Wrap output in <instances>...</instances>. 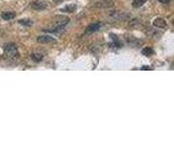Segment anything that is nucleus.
<instances>
[{
	"label": "nucleus",
	"mask_w": 174,
	"mask_h": 163,
	"mask_svg": "<svg viewBox=\"0 0 174 163\" xmlns=\"http://www.w3.org/2000/svg\"><path fill=\"white\" fill-rule=\"evenodd\" d=\"M4 56L8 59H15L19 57L18 47L14 44H8L4 47Z\"/></svg>",
	"instance_id": "obj_1"
},
{
	"label": "nucleus",
	"mask_w": 174,
	"mask_h": 163,
	"mask_svg": "<svg viewBox=\"0 0 174 163\" xmlns=\"http://www.w3.org/2000/svg\"><path fill=\"white\" fill-rule=\"evenodd\" d=\"M68 23H69V18H66V16H57L54 22V27L63 28Z\"/></svg>",
	"instance_id": "obj_2"
},
{
	"label": "nucleus",
	"mask_w": 174,
	"mask_h": 163,
	"mask_svg": "<svg viewBox=\"0 0 174 163\" xmlns=\"http://www.w3.org/2000/svg\"><path fill=\"white\" fill-rule=\"evenodd\" d=\"M32 8L34 9V10H44V9H46L47 8V4L46 1H43V0H35L32 2Z\"/></svg>",
	"instance_id": "obj_3"
},
{
	"label": "nucleus",
	"mask_w": 174,
	"mask_h": 163,
	"mask_svg": "<svg viewBox=\"0 0 174 163\" xmlns=\"http://www.w3.org/2000/svg\"><path fill=\"white\" fill-rule=\"evenodd\" d=\"M37 42L39 44H50V42H56V39L49 35H42L37 37Z\"/></svg>",
	"instance_id": "obj_4"
},
{
	"label": "nucleus",
	"mask_w": 174,
	"mask_h": 163,
	"mask_svg": "<svg viewBox=\"0 0 174 163\" xmlns=\"http://www.w3.org/2000/svg\"><path fill=\"white\" fill-rule=\"evenodd\" d=\"M154 26L157 27V28H166L168 27V23H166V21L164 19H162V18H157V19H155V21H154Z\"/></svg>",
	"instance_id": "obj_5"
},
{
	"label": "nucleus",
	"mask_w": 174,
	"mask_h": 163,
	"mask_svg": "<svg viewBox=\"0 0 174 163\" xmlns=\"http://www.w3.org/2000/svg\"><path fill=\"white\" fill-rule=\"evenodd\" d=\"M113 6H114V2L111 0H101L95 4V7L97 8H111Z\"/></svg>",
	"instance_id": "obj_6"
},
{
	"label": "nucleus",
	"mask_w": 174,
	"mask_h": 163,
	"mask_svg": "<svg viewBox=\"0 0 174 163\" xmlns=\"http://www.w3.org/2000/svg\"><path fill=\"white\" fill-rule=\"evenodd\" d=\"M101 27V23L97 22V23H93V24H90L87 26L86 28V32L87 33H94V32H97V30H99Z\"/></svg>",
	"instance_id": "obj_7"
},
{
	"label": "nucleus",
	"mask_w": 174,
	"mask_h": 163,
	"mask_svg": "<svg viewBox=\"0 0 174 163\" xmlns=\"http://www.w3.org/2000/svg\"><path fill=\"white\" fill-rule=\"evenodd\" d=\"M1 16H2V19L6 20V21H9V20H12L15 18V13L12 11H6L4 12L2 14H1Z\"/></svg>",
	"instance_id": "obj_8"
},
{
	"label": "nucleus",
	"mask_w": 174,
	"mask_h": 163,
	"mask_svg": "<svg viewBox=\"0 0 174 163\" xmlns=\"http://www.w3.org/2000/svg\"><path fill=\"white\" fill-rule=\"evenodd\" d=\"M76 10V6L75 4H69V6H66L64 8H62L61 11L63 12H70V13H72Z\"/></svg>",
	"instance_id": "obj_9"
},
{
	"label": "nucleus",
	"mask_w": 174,
	"mask_h": 163,
	"mask_svg": "<svg viewBox=\"0 0 174 163\" xmlns=\"http://www.w3.org/2000/svg\"><path fill=\"white\" fill-rule=\"evenodd\" d=\"M32 58H33V60L34 61H42V59L44 58V54L42 52H33L32 53Z\"/></svg>",
	"instance_id": "obj_10"
},
{
	"label": "nucleus",
	"mask_w": 174,
	"mask_h": 163,
	"mask_svg": "<svg viewBox=\"0 0 174 163\" xmlns=\"http://www.w3.org/2000/svg\"><path fill=\"white\" fill-rule=\"evenodd\" d=\"M147 2V0H134L133 1V7L134 8H139L144 6V4Z\"/></svg>",
	"instance_id": "obj_11"
},
{
	"label": "nucleus",
	"mask_w": 174,
	"mask_h": 163,
	"mask_svg": "<svg viewBox=\"0 0 174 163\" xmlns=\"http://www.w3.org/2000/svg\"><path fill=\"white\" fill-rule=\"evenodd\" d=\"M142 53H143L144 56L149 57V56H151V54H154V50L151 49L150 47H146V48H144V49L142 50Z\"/></svg>",
	"instance_id": "obj_12"
},
{
	"label": "nucleus",
	"mask_w": 174,
	"mask_h": 163,
	"mask_svg": "<svg viewBox=\"0 0 174 163\" xmlns=\"http://www.w3.org/2000/svg\"><path fill=\"white\" fill-rule=\"evenodd\" d=\"M20 24H23V25H32V22L30 21V20L27 19H23V20H20Z\"/></svg>",
	"instance_id": "obj_13"
},
{
	"label": "nucleus",
	"mask_w": 174,
	"mask_h": 163,
	"mask_svg": "<svg viewBox=\"0 0 174 163\" xmlns=\"http://www.w3.org/2000/svg\"><path fill=\"white\" fill-rule=\"evenodd\" d=\"M171 0H160V2H162V4H169Z\"/></svg>",
	"instance_id": "obj_14"
},
{
	"label": "nucleus",
	"mask_w": 174,
	"mask_h": 163,
	"mask_svg": "<svg viewBox=\"0 0 174 163\" xmlns=\"http://www.w3.org/2000/svg\"><path fill=\"white\" fill-rule=\"evenodd\" d=\"M143 70H151L150 66H143Z\"/></svg>",
	"instance_id": "obj_15"
},
{
	"label": "nucleus",
	"mask_w": 174,
	"mask_h": 163,
	"mask_svg": "<svg viewBox=\"0 0 174 163\" xmlns=\"http://www.w3.org/2000/svg\"><path fill=\"white\" fill-rule=\"evenodd\" d=\"M57 2H61V1H63V0H56Z\"/></svg>",
	"instance_id": "obj_16"
}]
</instances>
